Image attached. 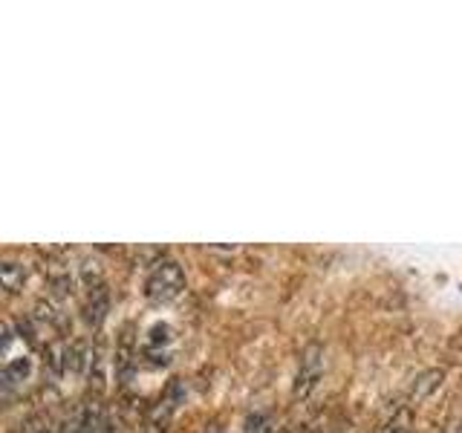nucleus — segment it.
Wrapping results in <instances>:
<instances>
[{"mask_svg":"<svg viewBox=\"0 0 462 433\" xmlns=\"http://www.w3.org/2000/svg\"><path fill=\"white\" fill-rule=\"evenodd\" d=\"M182 289H185L182 266L171 257H159L148 272V281H144V295L153 303H168L173 298H180Z\"/></svg>","mask_w":462,"mask_h":433,"instance_id":"f257e3e1","label":"nucleus"},{"mask_svg":"<svg viewBox=\"0 0 462 433\" xmlns=\"http://www.w3.org/2000/svg\"><path fill=\"white\" fill-rule=\"evenodd\" d=\"M321 373H324V346L321 344H310L307 350L300 353V364H298L292 396L295 399H307L318 387V382H321Z\"/></svg>","mask_w":462,"mask_h":433,"instance_id":"f03ea898","label":"nucleus"},{"mask_svg":"<svg viewBox=\"0 0 462 433\" xmlns=\"http://www.w3.org/2000/svg\"><path fill=\"white\" fill-rule=\"evenodd\" d=\"M107 307H110V292L105 283H96V286H87V300H84V315L87 321L93 327H98L105 321L107 315Z\"/></svg>","mask_w":462,"mask_h":433,"instance_id":"7ed1b4c3","label":"nucleus"},{"mask_svg":"<svg viewBox=\"0 0 462 433\" xmlns=\"http://www.w3.org/2000/svg\"><path fill=\"white\" fill-rule=\"evenodd\" d=\"M439 384H442V370H428V373H422V375H419V379L413 382L411 396H408V401H404V404H411V408H413V404H419L422 399H428Z\"/></svg>","mask_w":462,"mask_h":433,"instance_id":"20e7f679","label":"nucleus"},{"mask_svg":"<svg viewBox=\"0 0 462 433\" xmlns=\"http://www.w3.org/2000/svg\"><path fill=\"white\" fill-rule=\"evenodd\" d=\"M0 272H4V286L6 292L14 295L23 289V278H26V269L23 263H14V260H4V266H0Z\"/></svg>","mask_w":462,"mask_h":433,"instance_id":"39448f33","label":"nucleus"},{"mask_svg":"<svg viewBox=\"0 0 462 433\" xmlns=\"http://www.w3.org/2000/svg\"><path fill=\"white\" fill-rule=\"evenodd\" d=\"M23 433H61V428L47 416H32V419H26Z\"/></svg>","mask_w":462,"mask_h":433,"instance_id":"423d86ee","label":"nucleus"},{"mask_svg":"<svg viewBox=\"0 0 462 433\" xmlns=\"http://www.w3.org/2000/svg\"><path fill=\"white\" fill-rule=\"evenodd\" d=\"M448 433H462V422H459V425H454V428H448Z\"/></svg>","mask_w":462,"mask_h":433,"instance_id":"0eeeda50","label":"nucleus"},{"mask_svg":"<svg viewBox=\"0 0 462 433\" xmlns=\"http://www.w3.org/2000/svg\"><path fill=\"white\" fill-rule=\"evenodd\" d=\"M206 433H223V430L217 428V425H211V428H206Z\"/></svg>","mask_w":462,"mask_h":433,"instance_id":"6e6552de","label":"nucleus"},{"mask_svg":"<svg viewBox=\"0 0 462 433\" xmlns=\"http://www.w3.org/2000/svg\"><path fill=\"white\" fill-rule=\"evenodd\" d=\"M107 433H113V430H107Z\"/></svg>","mask_w":462,"mask_h":433,"instance_id":"1a4fd4ad","label":"nucleus"}]
</instances>
